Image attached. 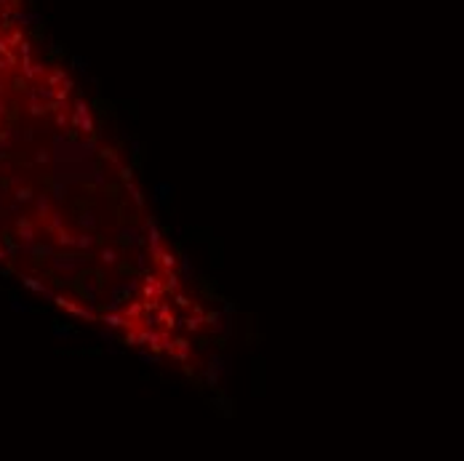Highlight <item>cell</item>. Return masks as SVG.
I'll list each match as a JSON object with an SVG mask.
<instances>
[{
  "label": "cell",
  "instance_id": "obj_1",
  "mask_svg": "<svg viewBox=\"0 0 464 461\" xmlns=\"http://www.w3.org/2000/svg\"><path fill=\"white\" fill-rule=\"evenodd\" d=\"M86 120L67 78L0 0V264L56 291L92 245Z\"/></svg>",
  "mask_w": 464,
  "mask_h": 461
}]
</instances>
